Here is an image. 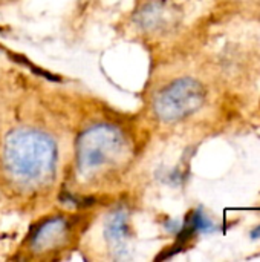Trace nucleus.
Masks as SVG:
<instances>
[{
  "label": "nucleus",
  "instance_id": "nucleus-1",
  "mask_svg": "<svg viewBox=\"0 0 260 262\" xmlns=\"http://www.w3.org/2000/svg\"><path fill=\"white\" fill-rule=\"evenodd\" d=\"M3 155L9 173L25 184L46 181L52 175L57 160L54 141L48 135L31 129L12 132L6 138Z\"/></svg>",
  "mask_w": 260,
  "mask_h": 262
},
{
  "label": "nucleus",
  "instance_id": "nucleus-2",
  "mask_svg": "<svg viewBox=\"0 0 260 262\" xmlns=\"http://www.w3.org/2000/svg\"><path fill=\"white\" fill-rule=\"evenodd\" d=\"M130 152L121 130L101 124L86 130L77 144V169L84 180L104 177L124 164Z\"/></svg>",
  "mask_w": 260,
  "mask_h": 262
},
{
  "label": "nucleus",
  "instance_id": "nucleus-3",
  "mask_svg": "<svg viewBox=\"0 0 260 262\" xmlns=\"http://www.w3.org/2000/svg\"><path fill=\"white\" fill-rule=\"evenodd\" d=\"M205 98L202 84L193 78H179L164 88L155 98V114L162 121H178L198 111Z\"/></svg>",
  "mask_w": 260,
  "mask_h": 262
},
{
  "label": "nucleus",
  "instance_id": "nucleus-4",
  "mask_svg": "<svg viewBox=\"0 0 260 262\" xmlns=\"http://www.w3.org/2000/svg\"><path fill=\"white\" fill-rule=\"evenodd\" d=\"M69 236V226L64 220L55 218L44 224H41L34 238H32V249L35 252H51L57 247L63 246V243Z\"/></svg>",
  "mask_w": 260,
  "mask_h": 262
},
{
  "label": "nucleus",
  "instance_id": "nucleus-5",
  "mask_svg": "<svg viewBox=\"0 0 260 262\" xmlns=\"http://www.w3.org/2000/svg\"><path fill=\"white\" fill-rule=\"evenodd\" d=\"M107 239L110 241V246L115 252H123L126 249V243L129 239V223L127 215L124 212H116L113 216H110V221L106 229Z\"/></svg>",
  "mask_w": 260,
  "mask_h": 262
},
{
  "label": "nucleus",
  "instance_id": "nucleus-6",
  "mask_svg": "<svg viewBox=\"0 0 260 262\" xmlns=\"http://www.w3.org/2000/svg\"><path fill=\"white\" fill-rule=\"evenodd\" d=\"M251 238H254V239H259L260 238V226L257 229H254L253 232H251Z\"/></svg>",
  "mask_w": 260,
  "mask_h": 262
}]
</instances>
